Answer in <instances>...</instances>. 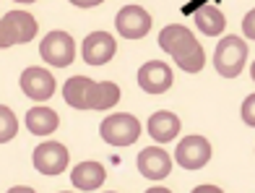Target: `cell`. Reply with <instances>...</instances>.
Returning a JSON list of instances; mask_svg holds the SVG:
<instances>
[{
  "label": "cell",
  "instance_id": "6da1fadb",
  "mask_svg": "<svg viewBox=\"0 0 255 193\" xmlns=\"http://www.w3.org/2000/svg\"><path fill=\"white\" fill-rule=\"evenodd\" d=\"M248 60V44L240 37H224L216 44L214 52V68L219 71V76L224 78H237L245 68Z\"/></svg>",
  "mask_w": 255,
  "mask_h": 193
},
{
  "label": "cell",
  "instance_id": "3957f363",
  "mask_svg": "<svg viewBox=\"0 0 255 193\" xmlns=\"http://www.w3.org/2000/svg\"><path fill=\"white\" fill-rule=\"evenodd\" d=\"M39 55L55 68L71 65L76 58V42L68 31H50L47 37L39 42Z\"/></svg>",
  "mask_w": 255,
  "mask_h": 193
},
{
  "label": "cell",
  "instance_id": "7a4b0ae2",
  "mask_svg": "<svg viewBox=\"0 0 255 193\" xmlns=\"http://www.w3.org/2000/svg\"><path fill=\"white\" fill-rule=\"evenodd\" d=\"M99 133L110 146H130L141 136V123L130 112H118V115H110L102 120Z\"/></svg>",
  "mask_w": 255,
  "mask_h": 193
},
{
  "label": "cell",
  "instance_id": "9a60e30c",
  "mask_svg": "<svg viewBox=\"0 0 255 193\" xmlns=\"http://www.w3.org/2000/svg\"><path fill=\"white\" fill-rule=\"evenodd\" d=\"M57 123H60V118L50 107H31L26 112V128L34 136H50L57 128Z\"/></svg>",
  "mask_w": 255,
  "mask_h": 193
},
{
  "label": "cell",
  "instance_id": "5bb4252c",
  "mask_svg": "<svg viewBox=\"0 0 255 193\" xmlns=\"http://www.w3.org/2000/svg\"><path fill=\"white\" fill-rule=\"evenodd\" d=\"M104 178H107V170H104L99 162H91V160L76 165L73 173H71L73 186L81 188V191H97L104 183Z\"/></svg>",
  "mask_w": 255,
  "mask_h": 193
},
{
  "label": "cell",
  "instance_id": "44dd1931",
  "mask_svg": "<svg viewBox=\"0 0 255 193\" xmlns=\"http://www.w3.org/2000/svg\"><path fill=\"white\" fill-rule=\"evenodd\" d=\"M242 34H245L248 39H255V8L248 10L245 18H242Z\"/></svg>",
  "mask_w": 255,
  "mask_h": 193
},
{
  "label": "cell",
  "instance_id": "2e32d148",
  "mask_svg": "<svg viewBox=\"0 0 255 193\" xmlns=\"http://www.w3.org/2000/svg\"><path fill=\"white\" fill-rule=\"evenodd\" d=\"M195 37L190 34V29L188 26H182V24H169V26H164L161 29V34H159V47L164 50V52H169V55H177L185 44L188 42H193Z\"/></svg>",
  "mask_w": 255,
  "mask_h": 193
},
{
  "label": "cell",
  "instance_id": "8992f818",
  "mask_svg": "<svg viewBox=\"0 0 255 193\" xmlns=\"http://www.w3.org/2000/svg\"><path fill=\"white\" fill-rule=\"evenodd\" d=\"M175 160L180 167L185 170H201L211 160V144H208L203 136H188L182 139L175 149Z\"/></svg>",
  "mask_w": 255,
  "mask_h": 193
},
{
  "label": "cell",
  "instance_id": "484cf974",
  "mask_svg": "<svg viewBox=\"0 0 255 193\" xmlns=\"http://www.w3.org/2000/svg\"><path fill=\"white\" fill-rule=\"evenodd\" d=\"M146 193H172L169 188H164V186H154V188H148Z\"/></svg>",
  "mask_w": 255,
  "mask_h": 193
},
{
  "label": "cell",
  "instance_id": "52a82bcc",
  "mask_svg": "<svg viewBox=\"0 0 255 193\" xmlns=\"http://www.w3.org/2000/svg\"><path fill=\"white\" fill-rule=\"evenodd\" d=\"M18 84H21V92L29 99H37V102H44L55 94V76L47 68H39V65L26 68V71L21 73Z\"/></svg>",
  "mask_w": 255,
  "mask_h": 193
},
{
  "label": "cell",
  "instance_id": "8fae6325",
  "mask_svg": "<svg viewBox=\"0 0 255 193\" xmlns=\"http://www.w3.org/2000/svg\"><path fill=\"white\" fill-rule=\"evenodd\" d=\"M180 133V118L169 110H159L148 118V136L159 144H167L172 139H177Z\"/></svg>",
  "mask_w": 255,
  "mask_h": 193
},
{
  "label": "cell",
  "instance_id": "e0dca14e",
  "mask_svg": "<svg viewBox=\"0 0 255 193\" xmlns=\"http://www.w3.org/2000/svg\"><path fill=\"white\" fill-rule=\"evenodd\" d=\"M195 26H198L203 34H208V37H216V34L224 31L227 18L216 5H203V8L195 10Z\"/></svg>",
  "mask_w": 255,
  "mask_h": 193
},
{
  "label": "cell",
  "instance_id": "ac0fdd59",
  "mask_svg": "<svg viewBox=\"0 0 255 193\" xmlns=\"http://www.w3.org/2000/svg\"><path fill=\"white\" fill-rule=\"evenodd\" d=\"M172 58H175V63L182 68L185 73H198L201 68L206 65V52H203V47H201L198 39L188 42L177 55H172Z\"/></svg>",
  "mask_w": 255,
  "mask_h": 193
},
{
  "label": "cell",
  "instance_id": "cb8c5ba5",
  "mask_svg": "<svg viewBox=\"0 0 255 193\" xmlns=\"http://www.w3.org/2000/svg\"><path fill=\"white\" fill-rule=\"evenodd\" d=\"M193 193H224V191L216 186H198V188H193Z\"/></svg>",
  "mask_w": 255,
  "mask_h": 193
},
{
  "label": "cell",
  "instance_id": "4316f807",
  "mask_svg": "<svg viewBox=\"0 0 255 193\" xmlns=\"http://www.w3.org/2000/svg\"><path fill=\"white\" fill-rule=\"evenodd\" d=\"M16 3H34V0H16Z\"/></svg>",
  "mask_w": 255,
  "mask_h": 193
},
{
  "label": "cell",
  "instance_id": "30bf717a",
  "mask_svg": "<svg viewBox=\"0 0 255 193\" xmlns=\"http://www.w3.org/2000/svg\"><path fill=\"white\" fill-rule=\"evenodd\" d=\"M84 60L89 65H104L115 58V50H118V44H115V37L107 31H94L89 34L84 39Z\"/></svg>",
  "mask_w": 255,
  "mask_h": 193
},
{
  "label": "cell",
  "instance_id": "d6986e66",
  "mask_svg": "<svg viewBox=\"0 0 255 193\" xmlns=\"http://www.w3.org/2000/svg\"><path fill=\"white\" fill-rule=\"evenodd\" d=\"M18 133V120L13 115V110L0 105V144H8Z\"/></svg>",
  "mask_w": 255,
  "mask_h": 193
},
{
  "label": "cell",
  "instance_id": "83f0119b",
  "mask_svg": "<svg viewBox=\"0 0 255 193\" xmlns=\"http://www.w3.org/2000/svg\"><path fill=\"white\" fill-rule=\"evenodd\" d=\"M250 73H253V78H255V63H253V68H250Z\"/></svg>",
  "mask_w": 255,
  "mask_h": 193
},
{
  "label": "cell",
  "instance_id": "7c38bea8",
  "mask_svg": "<svg viewBox=\"0 0 255 193\" xmlns=\"http://www.w3.org/2000/svg\"><path fill=\"white\" fill-rule=\"evenodd\" d=\"M120 99V86L112 81H91L86 94V110H110Z\"/></svg>",
  "mask_w": 255,
  "mask_h": 193
},
{
  "label": "cell",
  "instance_id": "ffe728a7",
  "mask_svg": "<svg viewBox=\"0 0 255 193\" xmlns=\"http://www.w3.org/2000/svg\"><path fill=\"white\" fill-rule=\"evenodd\" d=\"M242 120L248 123L250 128H255V94H250V97H245V102H242Z\"/></svg>",
  "mask_w": 255,
  "mask_h": 193
},
{
  "label": "cell",
  "instance_id": "9c48e42d",
  "mask_svg": "<svg viewBox=\"0 0 255 193\" xmlns=\"http://www.w3.org/2000/svg\"><path fill=\"white\" fill-rule=\"evenodd\" d=\"M172 170V157L161 146H148L138 154V173L148 180H164Z\"/></svg>",
  "mask_w": 255,
  "mask_h": 193
},
{
  "label": "cell",
  "instance_id": "603a6c76",
  "mask_svg": "<svg viewBox=\"0 0 255 193\" xmlns=\"http://www.w3.org/2000/svg\"><path fill=\"white\" fill-rule=\"evenodd\" d=\"M73 5H78V8H94V5H99V3H104V0H71Z\"/></svg>",
  "mask_w": 255,
  "mask_h": 193
},
{
  "label": "cell",
  "instance_id": "4fadbf2b",
  "mask_svg": "<svg viewBox=\"0 0 255 193\" xmlns=\"http://www.w3.org/2000/svg\"><path fill=\"white\" fill-rule=\"evenodd\" d=\"M3 21L8 24L16 44H26V42H31L34 37H37V29H39L37 18H34L31 13H26V10H10V13L3 16Z\"/></svg>",
  "mask_w": 255,
  "mask_h": 193
},
{
  "label": "cell",
  "instance_id": "7402d4cb",
  "mask_svg": "<svg viewBox=\"0 0 255 193\" xmlns=\"http://www.w3.org/2000/svg\"><path fill=\"white\" fill-rule=\"evenodd\" d=\"M10 44H16V39H13V34H10L8 24H5L3 18H0V50H3V47H10Z\"/></svg>",
  "mask_w": 255,
  "mask_h": 193
},
{
  "label": "cell",
  "instance_id": "ba28073f",
  "mask_svg": "<svg viewBox=\"0 0 255 193\" xmlns=\"http://www.w3.org/2000/svg\"><path fill=\"white\" fill-rule=\"evenodd\" d=\"M172 81H175L172 68L161 60H148L138 68V86H141L146 94H164L172 86Z\"/></svg>",
  "mask_w": 255,
  "mask_h": 193
},
{
  "label": "cell",
  "instance_id": "d4e9b609",
  "mask_svg": "<svg viewBox=\"0 0 255 193\" xmlns=\"http://www.w3.org/2000/svg\"><path fill=\"white\" fill-rule=\"evenodd\" d=\"M8 193H37V191H34V188H29V186H13V188H10Z\"/></svg>",
  "mask_w": 255,
  "mask_h": 193
},
{
  "label": "cell",
  "instance_id": "5b68a950",
  "mask_svg": "<svg viewBox=\"0 0 255 193\" xmlns=\"http://www.w3.org/2000/svg\"><path fill=\"white\" fill-rule=\"evenodd\" d=\"M151 13H148L146 8L141 5H125L120 8L118 18H115V26H118V31L123 34L125 39H141L146 37L148 31H151Z\"/></svg>",
  "mask_w": 255,
  "mask_h": 193
},
{
  "label": "cell",
  "instance_id": "277c9868",
  "mask_svg": "<svg viewBox=\"0 0 255 193\" xmlns=\"http://www.w3.org/2000/svg\"><path fill=\"white\" fill-rule=\"evenodd\" d=\"M68 160H71L68 149L60 141H44L31 154V162L37 167V173H42V175H60L68 167Z\"/></svg>",
  "mask_w": 255,
  "mask_h": 193
}]
</instances>
